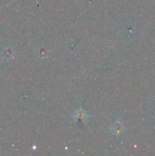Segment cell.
<instances>
[{"mask_svg": "<svg viewBox=\"0 0 155 156\" xmlns=\"http://www.w3.org/2000/svg\"><path fill=\"white\" fill-rule=\"evenodd\" d=\"M112 127H113L112 131H113L115 133H122V126L121 123H119V122L115 123Z\"/></svg>", "mask_w": 155, "mask_h": 156, "instance_id": "6da1fadb", "label": "cell"}]
</instances>
